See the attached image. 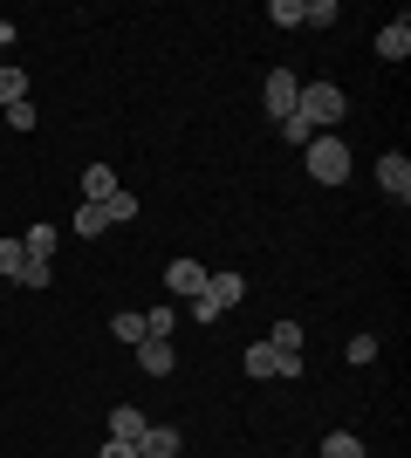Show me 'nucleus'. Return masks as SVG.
I'll return each instance as SVG.
<instances>
[{
    "label": "nucleus",
    "mask_w": 411,
    "mask_h": 458,
    "mask_svg": "<svg viewBox=\"0 0 411 458\" xmlns=\"http://www.w3.org/2000/svg\"><path fill=\"white\" fill-rule=\"evenodd\" d=\"M343 110H350V103H343V82H322V76L302 82V96H295V116H302L309 131H336Z\"/></svg>",
    "instance_id": "obj_1"
},
{
    "label": "nucleus",
    "mask_w": 411,
    "mask_h": 458,
    "mask_svg": "<svg viewBox=\"0 0 411 458\" xmlns=\"http://www.w3.org/2000/svg\"><path fill=\"white\" fill-rule=\"evenodd\" d=\"M302 165H309L315 185H343V178H350V144H343L336 131H322L309 151H302Z\"/></svg>",
    "instance_id": "obj_2"
},
{
    "label": "nucleus",
    "mask_w": 411,
    "mask_h": 458,
    "mask_svg": "<svg viewBox=\"0 0 411 458\" xmlns=\"http://www.w3.org/2000/svg\"><path fill=\"white\" fill-rule=\"evenodd\" d=\"M247 301V281L240 274H206V294L193 301V322H219L227 308H240Z\"/></svg>",
    "instance_id": "obj_3"
},
{
    "label": "nucleus",
    "mask_w": 411,
    "mask_h": 458,
    "mask_svg": "<svg viewBox=\"0 0 411 458\" xmlns=\"http://www.w3.org/2000/svg\"><path fill=\"white\" fill-rule=\"evenodd\" d=\"M295 96H302V76H288V69H268V82H261V103H268L274 123H281V116H295Z\"/></svg>",
    "instance_id": "obj_4"
},
{
    "label": "nucleus",
    "mask_w": 411,
    "mask_h": 458,
    "mask_svg": "<svg viewBox=\"0 0 411 458\" xmlns=\"http://www.w3.org/2000/svg\"><path fill=\"white\" fill-rule=\"evenodd\" d=\"M165 287H172L178 301H199V294H206V267H199V260H185V253H178L172 267H165Z\"/></svg>",
    "instance_id": "obj_5"
},
{
    "label": "nucleus",
    "mask_w": 411,
    "mask_h": 458,
    "mask_svg": "<svg viewBox=\"0 0 411 458\" xmlns=\"http://www.w3.org/2000/svg\"><path fill=\"white\" fill-rule=\"evenodd\" d=\"M377 185L405 206V199H411V157H405V151H384V157H377Z\"/></svg>",
    "instance_id": "obj_6"
},
{
    "label": "nucleus",
    "mask_w": 411,
    "mask_h": 458,
    "mask_svg": "<svg viewBox=\"0 0 411 458\" xmlns=\"http://www.w3.org/2000/svg\"><path fill=\"white\" fill-rule=\"evenodd\" d=\"M137 369H144V377H172V369H178V349L158 343V335H144V343H137Z\"/></svg>",
    "instance_id": "obj_7"
},
{
    "label": "nucleus",
    "mask_w": 411,
    "mask_h": 458,
    "mask_svg": "<svg viewBox=\"0 0 411 458\" xmlns=\"http://www.w3.org/2000/svg\"><path fill=\"white\" fill-rule=\"evenodd\" d=\"M137 452H144V458H178V424H144Z\"/></svg>",
    "instance_id": "obj_8"
},
{
    "label": "nucleus",
    "mask_w": 411,
    "mask_h": 458,
    "mask_svg": "<svg viewBox=\"0 0 411 458\" xmlns=\"http://www.w3.org/2000/svg\"><path fill=\"white\" fill-rule=\"evenodd\" d=\"M56 247H62V233L48 226V219H41V226H28V233H21V253H28V260H56Z\"/></svg>",
    "instance_id": "obj_9"
},
{
    "label": "nucleus",
    "mask_w": 411,
    "mask_h": 458,
    "mask_svg": "<svg viewBox=\"0 0 411 458\" xmlns=\"http://www.w3.org/2000/svg\"><path fill=\"white\" fill-rule=\"evenodd\" d=\"M110 191H124V185H117V172H110V165H90V172H82V206H103V199H110Z\"/></svg>",
    "instance_id": "obj_10"
},
{
    "label": "nucleus",
    "mask_w": 411,
    "mask_h": 458,
    "mask_svg": "<svg viewBox=\"0 0 411 458\" xmlns=\"http://www.w3.org/2000/svg\"><path fill=\"white\" fill-rule=\"evenodd\" d=\"M377 55H384V62H405V55H411V21H391V28H377Z\"/></svg>",
    "instance_id": "obj_11"
},
{
    "label": "nucleus",
    "mask_w": 411,
    "mask_h": 458,
    "mask_svg": "<svg viewBox=\"0 0 411 458\" xmlns=\"http://www.w3.org/2000/svg\"><path fill=\"white\" fill-rule=\"evenodd\" d=\"M110 438H124V445L144 438V411H137V403H117V411H110Z\"/></svg>",
    "instance_id": "obj_12"
},
{
    "label": "nucleus",
    "mask_w": 411,
    "mask_h": 458,
    "mask_svg": "<svg viewBox=\"0 0 411 458\" xmlns=\"http://www.w3.org/2000/svg\"><path fill=\"white\" fill-rule=\"evenodd\" d=\"M240 369H247V377H254V383H268V377H281V356H274L268 343H254V349H247V356H240Z\"/></svg>",
    "instance_id": "obj_13"
},
{
    "label": "nucleus",
    "mask_w": 411,
    "mask_h": 458,
    "mask_svg": "<svg viewBox=\"0 0 411 458\" xmlns=\"http://www.w3.org/2000/svg\"><path fill=\"white\" fill-rule=\"evenodd\" d=\"M268 349H274V356H302V322H288V315H281V322H274V335H268Z\"/></svg>",
    "instance_id": "obj_14"
},
{
    "label": "nucleus",
    "mask_w": 411,
    "mask_h": 458,
    "mask_svg": "<svg viewBox=\"0 0 411 458\" xmlns=\"http://www.w3.org/2000/svg\"><path fill=\"white\" fill-rule=\"evenodd\" d=\"M14 103H28V76L7 62V69H0V110H14Z\"/></svg>",
    "instance_id": "obj_15"
},
{
    "label": "nucleus",
    "mask_w": 411,
    "mask_h": 458,
    "mask_svg": "<svg viewBox=\"0 0 411 458\" xmlns=\"http://www.w3.org/2000/svg\"><path fill=\"white\" fill-rule=\"evenodd\" d=\"M103 219H110V226H131L137 219V191H110V199H103Z\"/></svg>",
    "instance_id": "obj_16"
},
{
    "label": "nucleus",
    "mask_w": 411,
    "mask_h": 458,
    "mask_svg": "<svg viewBox=\"0 0 411 458\" xmlns=\"http://www.w3.org/2000/svg\"><path fill=\"white\" fill-rule=\"evenodd\" d=\"M322 458H364V438H356V431H330V438H322Z\"/></svg>",
    "instance_id": "obj_17"
},
{
    "label": "nucleus",
    "mask_w": 411,
    "mask_h": 458,
    "mask_svg": "<svg viewBox=\"0 0 411 458\" xmlns=\"http://www.w3.org/2000/svg\"><path fill=\"white\" fill-rule=\"evenodd\" d=\"M110 335H117V343H144V315H131V308H124V315H110Z\"/></svg>",
    "instance_id": "obj_18"
},
{
    "label": "nucleus",
    "mask_w": 411,
    "mask_h": 458,
    "mask_svg": "<svg viewBox=\"0 0 411 458\" xmlns=\"http://www.w3.org/2000/svg\"><path fill=\"white\" fill-rule=\"evenodd\" d=\"M97 233H110V219H103V206H82L76 212V240H97Z\"/></svg>",
    "instance_id": "obj_19"
},
{
    "label": "nucleus",
    "mask_w": 411,
    "mask_h": 458,
    "mask_svg": "<svg viewBox=\"0 0 411 458\" xmlns=\"http://www.w3.org/2000/svg\"><path fill=\"white\" fill-rule=\"evenodd\" d=\"M172 308H144V335H158V343H172Z\"/></svg>",
    "instance_id": "obj_20"
},
{
    "label": "nucleus",
    "mask_w": 411,
    "mask_h": 458,
    "mask_svg": "<svg viewBox=\"0 0 411 458\" xmlns=\"http://www.w3.org/2000/svg\"><path fill=\"white\" fill-rule=\"evenodd\" d=\"M336 21V0H302V28H330Z\"/></svg>",
    "instance_id": "obj_21"
},
{
    "label": "nucleus",
    "mask_w": 411,
    "mask_h": 458,
    "mask_svg": "<svg viewBox=\"0 0 411 458\" xmlns=\"http://www.w3.org/2000/svg\"><path fill=\"white\" fill-rule=\"evenodd\" d=\"M268 21L274 28H302V0H268Z\"/></svg>",
    "instance_id": "obj_22"
},
{
    "label": "nucleus",
    "mask_w": 411,
    "mask_h": 458,
    "mask_svg": "<svg viewBox=\"0 0 411 458\" xmlns=\"http://www.w3.org/2000/svg\"><path fill=\"white\" fill-rule=\"evenodd\" d=\"M281 137H288L295 151H309V144H315V137H322V131H309V123H302V116H281Z\"/></svg>",
    "instance_id": "obj_23"
},
{
    "label": "nucleus",
    "mask_w": 411,
    "mask_h": 458,
    "mask_svg": "<svg viewBox=\"0 0 411 458\" xmlns=\"http://www.w3.org/2000/svg\"><path fill=\"white\" fill-rule=\"evenodd\" d=\"M21 267H28V253H21V240H0V274H7V281H21Z\"/></svg>",
    "instance_id": "obj_24"
},
{
    "label": "nucleus",
    "mask_w": 411,
    "mask_h": 458,
    "mask_svg": "<svg viewBox=\"0 0 411 458\" xmlns=\"http://www.w3.org/2000/svg\"><path fill=\"white\" fill-rule=\"evenodd\" d=\"M343 356H350L356 369H364V363H377V335H350V349H343Z\"/></svg>",
    "instance_id": "obj_25"
},
{
    "label": "nucleus",
    "mask_w": 411,
    "mask_h": 458,
    "mask_svg": "<svg viewBox=\"0 0 411 458\" xmlns=\"http://www.w3.org/2000/svg\"><path fill=\"white\" fill-rule=\"evenodd\" d=\"M56 281V274H48V260H28V267H21V287H48Z\"/></svg>",
    "instance_id": "obj_26"
},
{
    "label": "nucleus",
    "mask_w": 411,
    "mask_h": 458,
    "mask_svg": "<svg viewBox=\"0 0 411 458\" xmlns=\"http://www.w3.org/2000/svg\"><path fill=\"white\" fill-rule=\"evenodd\" d=\"M7 131H35V103H14V110H7Z\"/></svg>",
    "instance_id": "obj_27"
},
{
    "label": "nucleus",
    "mask_w": 411,
    "mask_h": 458,
    "mask_svg": "<svg viewBox=\"0 0 411 458\" xmlns=\"http://www.w3.org/2000/svg\"><path fill=\"white\" fill-rule=\"evenodd\" d=\"M97 458H137V445H124V438H110V445H103V452Z\"/></svg>",
    "instance_id": "obj_28"
},
{
    "label": "nucleus",
    "mask_w": 411,
    "mask_h": 458,
    "mask_svg": "<svg viewBox=\"0 0 411 458\" xmlns=\"http://www.w3.org/2000/svg\"><path fill=\"white\" fill-rule=\"evenodd\" d=\"M7 48H14V21H0V55H7Z\"/></svg>",
    "instance_id": "obj_29"
},
{
    "label": "nucleus",
    "mask_w": 411,
    "mask_h": 458,
    "mask_svg": "<svg viewBox=\"0 0 411 458\" xmlns=\"http://www.w3.org/2000/svg\"><path fill=\"white\" fill-rule=\"evenodd\" d=\"M0 69H7V55H0Z\"/></svg>",
    "instance_id": "obj_30"
},
{
    "label": "nucleus",
    "mask_w": 411,
    "mask_h": 458,
    "mask_svg": "<svg viewBox=\"0 0 411 458\" xmlns=\"http://www.w3.org/2000/svg\"><path fill=\"white\" fill-rule=\"evenodd\" d=\"M137 458H144V452H137Z\"/></svg>",
    "instance_id": "obj_31"
}]
</instances>
